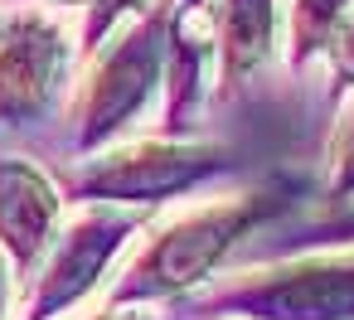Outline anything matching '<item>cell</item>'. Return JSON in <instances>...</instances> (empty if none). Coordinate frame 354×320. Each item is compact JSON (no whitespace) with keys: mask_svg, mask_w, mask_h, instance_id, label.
<instances>
[{"mask_svg":"<svg viewBox=\"0 0 354 320\" xmlns=\"http://www.w3.org/2000/svg\"><path fill=\"white\" fill-rule=\"evenodd\" d=\"M6 305H10V272H6V257H0V320H6Z\"/></svg>","mask_w":354,"mask_h":320,"instance_id":"13","label":"cell"},{"mask_svg":"<svg viewBox=\"0 0 354 320\" xmlns=\"http://www.w3.org/2000/svg\"><path fill=\"white\" fill-rule=\"evenodd\" d=\"M214 170H223L218 146L156 136V141H131L88 160L78 170V189L97 204H160L170 194L194 189Z\"/></svg>","mask_w":354,"mask_h":320,"instance_id":"4","label":"cell"},{"mask_svg":"<svg viewBox=\"0 0 354 320\" xmlns=\"http://www.w3.org/2000/svg\"><path fill=\"white\" fill-rule=\"evenodd\" d=\"M160 59H165L160 10L117 30V39L97 54V64L88 73V88L78 93V141L83 146L112 141L151 102V93L160 83Z\"/></svg>","mask_w":354,"mask_h":320,"instance_id":"3","label":"cell"},{"mask_svg":"<svg viewBox=\"0 0 354 320\" xmlns=\"http://www.w3.org/2000/svg\"><path fill=\"white\" fill-rule=\"evenodd\" d=\"M243 320H354V252H310L243 272L218 291Z\"/></svg>","mask_w":354,"mask_h":320,"instance_id":"2","label":"cell"},{"mask_svg":"<svg viewBox=\"0 0 354 320\" xmlns=\"http://www.w3.org/2000/svg\"><path fill=\"white\" fill-rule=\"evenodd\" d=\"M64 233L59 185L25 156H0V257L15 272H30L49 257Z\"/></svg>","mask_w":354,"mask_h":320,"instance_id":"7","label":"cell"},{"mask_svg":"<svg viewBox=\"0 0 354 320\" xmlns=\"http://www.w3.org/2000/svg\"><path fill=\"white\" fill-rule=\"evenodd\" d=\"M218 54H223V83L248 78L277 44V0H218Z\"/></svg>","mask_w":354,"mask_h":320,"instance_id":"9","label":"cell"},{"mask_svg":"<svg viewBox=\"0 0 354 320\" xmlns=\"http://www.w3.org/2000/svg\"><path fill=\"white\" fill-rule=\"evenodd\" d=\"M59 6H102V10H107V20L117 15V0H59Z\"/></svg>","mask_w":354,"mask_h":320,"instance_id":"14","label":"cell"},{"mask_svg":"<svg viewBox=\"0 0 354 320\" xmlns=\"http://www.w3.org/2000/svg\"><path fill=\"white\" fill-rule=\"evenodd\" d=\"M349 15H354V0H286V44H291V64H306L310 54L330 49Z\"/></svg>","mask_w":354,"mask_h":320,"instance_id":"10","label":"cell"},{"mask_svg":"<svg viewBox=\"0 0 354 320\" xmlns=\"http://www.w3.org/2000/svg\"><path fill=\"white\" fill-rule=\"evenodd\" d=\"M330 194L335 199L354 194V107L344 112V122L335 126V141H330Z\"/></svg>","mask_w":354,"mask_h":320,"instance_id":"11","label":"cell"},{"mask_svg":"<svg viewBox=\"0 0 354 320\" xmlns=\"http://www.w3.org/2000/svg\"><path fill=\"white\" fill-rule=\"evenodd\" d=\"M330 54H335V78H339L344 88H354V15H349V20H344V30L335 35Z\"/></svg>","mask_w":354,"mask_h":320,"instance_id":"12","label":"cell"},{"mask_svg":"<svg viewBox=\"0 0 354 320\" xmlns=\"http://www.w3.org/2000/svg\"><path fill=\"white\" fill-rule=\"evenodd\" d=\"M93 320H141V310H102V315H93Z\"/></svg>","mask_w":354,"mask_h":320,"instance_id":"15","label":"cell"},{"mask_svg":"<svg viewBox=\"0 0 354 320\" xmlns=\"http://www.w3.org/2000/svg\"><path fill=\"white\" fill-rule=\"evenodd\" d=\"M165 25V59H170V126H185V112L204 97V68L218 54V20L209 0H170L160 10Z\"/></svg>","mask_w":354,"mask_h":320,"instance_id":"8","label":"cell"},{"mask_svg":"<svg viewBox=\"0 0 354 320\" xmlns=\"http://www.w3.org/2000/svg\"><path fill=\"white\" fill-rule=\"evenodd\" d=\"M281 199L272 189H248V194H228V199H214L194 214H180L170 228H160L141 252L136 262L122 272V286H117V301H151V296H175L194 281H204L223 252L248 233L257 228Z\"/></svg>","mask_w":354,"mask_h":320,"instance_id":"1","label":"cell"},{"mask_svg":"<svg viewBox=\"0 0 354 320\" xmlns=\"http://www.w3.org/2000/svg\"><path fill=\"white\" fill-rule=\"evenodd\" d=\"M136 214L117 209V204H93L83 218H73L59 243L49 247L35 296H30V315L25 320H59L68 305H78L107 272V262L127 247V238L136 233Z\"/></svg>","mask_w":354,"mask_h":320,"instance_id":"5","label":"cell"},{"mask_svg":"<svg viewBox=\"0 0 354 320\" xmlns=\"http://www.w3.org/2000/svg\"><path fill=\"white\" fill-rule=\"evenodd\" d=\"M68 35L44 10H15L0 20V112L10 122L39 117L68 73Z\"/></svg>","mask_w":354,"mask_h":320,"instance_id":"6","label":"cell"}]
</instances>
